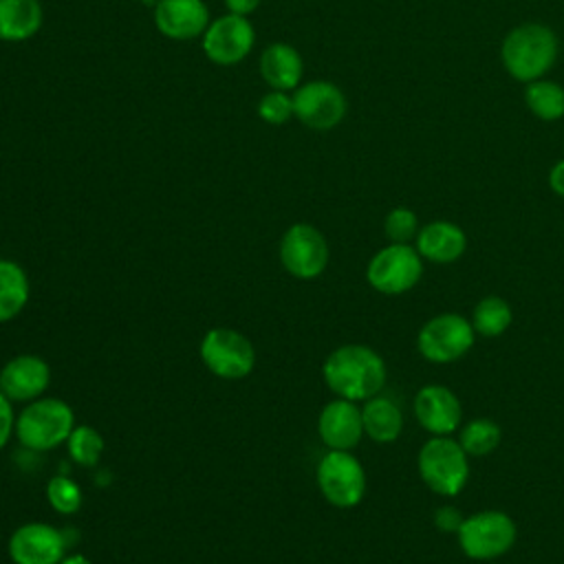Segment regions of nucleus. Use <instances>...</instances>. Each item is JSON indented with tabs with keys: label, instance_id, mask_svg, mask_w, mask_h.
Masks as SVG:
<instances>
[{
	"label": "nucleus",
	"instance_id": "nucleus-1",
	"mask_svg": "<svg viewBox=\"0 0 564 564\" xmlns=\"http://www.w3.org/2000/svg\"><path fill=\"white\" fill-rule=\"evenodd\" d=\"M322 377L333 394L357 403L383 390L388 368L383 357L370 346L344 344L326 357Z\"/></svg>",
	"mask_w": 564,
	"mask_h": 564
},
{
	"label": "nucleus",
	"instance_id": "nucleus-30",
	"mask_svg": "<svg viewBox=\"0 0 564 564\" xmlns=\"http://www.w3.org/2000/svg\"><path fill=\"white\" fill-rule=\"evenodd\" d=\"M463 520H465V516L454 505H441L434 511V527L445 533H458Z\"/></svg>",
	"mask_w": 564,
	"mask_h": 564
},
{
	"label": "nucleus",
	"instance_id": "nucleus-18",
	"mask_svg": "<svg viewBox=\"0 0 564 564\" xmlns=\"http://www.w3.org/2000/svg\"><path fill=\"white\" fill-rule=\"evenodd\" d=\"M414 247L423 260H430L436 264H449L465 253L467 236L452 220H432L419 229L414 238Z\"/></svg>",
	"mask_w": 564,
	"mask_h": 564
},
{
	"label": "nucleus",
	"instance_id": "nucleus-3",
	"mask_svg": "<svg viewBox=\"0 0 564 564\" xmlns=\"http://www.w3.org/2000/svg\"><path fill=\"white\" fill-rule=\"evenodd\" d=\"M75 427L73 408L55 397H40L29 401L15 416L18 441L33 452H48L66 443Z\"/></svg>",
	"mask_w": 564,
	"mask_h": 564
},
{
	"label": "nucleus",
	"instance_id": "nucleus-12",
	"mask_svg": "<svg viewBox=\"0 0 564 564\" xmlns=\"http://www.w3.org/2000/svg\"><path fill=\"white\" fill-rule=\"evenodd\" d=\"M256 44V31L247 15L227 13L209 22L203 33V53L218 66L242 62Z\"/></svg>",
	"mask_w": 564,
	"mask_h": 564
},
{
	"label": "nucleus",
	"instance_id": "nucleus-5",
	"mask_svg": "<svg viewBox=\"0 0 564 564\" xmlns=\"http://www.w3.org/2000/svg\"><path fill=\"white\" fill-rule=\"evenodd\" d=\"M458 546L469 560H496L505 555L518 538L516 522L511 516L498 509H487L471 513L463 520L458 533Z\"/></svg>",
	"mask_w": 564,
	"mask_h": 564
},
{
	"label": "nucleus",
	"instance_id": "nucleus-33",
	"mask_svg": "<svg viewBox=\"0 0 564 564\" xmlns=\"http://www.w3.org/2000/svg\"><path fill=\"white\" fill-rule=\"evenodd\" d=\"M229 13H238V15H249L258 9L260 0H225Z\"/></svg>",
	"mask_w": 564,
	"mask_h": 564
},
{
	"label": "nucleus",
	"instance_id": "nucleus-17",
	"mask_svg": "<svg viewBox=\"0 0 564 564\" xmlns=\"http://www.w3.org/2000/svg\"><path fill=\"white\" fill-rule=\"evenodd\" d=\"M154 24L170 40H194L209 26V11L203 0H159Z\"/></svg>",
	"mask_w": 564,
	"mask_h": 564
},
{
	"label": "nucleus",
	"instance_id": "nucleus-34",
	"mask_svg": "<svg viewBox=\"0 0 564 564\" xmlns=\"http://www.w3.org/2000/svg\"><path fill=\"white\" fill-rule=\"evenodd\" d=\"M59 564H93L86 555H79V553H73V555H64V560Z\"/></svg>",
	"mask_w": 564,
	"mask_h": 564
},
{
	"label": "nucleus",
	"instance_id": "nucleus-32",
	"mask_svg": "<svg viewBox=\"0 0 564 564\" xmlns=\"http://www.w3.org/2000/svg\"><path fill=\"white\" fill-rule=\"evenodd\" d=\"M549 187L564 198V159H560L549 172Z\"/></svg>",
	"mask_w": 564,
	"mask_h": 564
},
{
	"label": "nucleus",
	"instance_id": "nucleus-35",
	"mask_svg": "<svg viewBox=\"0 0 564 564\" xmlns=\"http://www.w3.org/2000/svg\"><path fill=\"white\" fill-rule=\"evenodd\" d=\"M156 2L159 0H143V4H152V7H156Z\"/></svg>",
	"mask_w": 564,
	"mask_h": 564
},
{
	"label": "nucleus",
	"instance_id": "nucleus-23",
	"mask_svg": "<svg viewBox=\"0 0 564 564\" xmlns=\"http://www.w3.org/2000/svg\"><path fill=\"white\" fill-rule=\"evenodd\" d=\"M527 108L542 121H557L564 117V88L551 79L529 82L524 88Z\"/></svg>",
	"mask_w": 564,
	"mask_h": 564
},
{
	"label": "nucleus",
	"instance_id": "nucleus-31",
	"mask_svg": "<svg viewBox=\"0 0 564 564\" xmlns=\"http://www.w3.org/2000/svg\"><path fill=\"white\" fill-rule=\"evenodd\" d=\"M13 432H15V414H13L11 401L0 392V449H4Z\"/></svg>",
	"mask_w": 564,
	"mask_h": 564
},
{
	"label": "nucleus",
	"instance_id": "nucleus-2",
	"mask_svg": "<svg viewBox=\"0 0 564 564\" xmlns=\"http://www.w3.org/2000/svg\"><path fill=\"white\" fill-rule=\"evenodd\" d=\"M560 53L555 31L540 22H524L513 26L500 46L505 70L518 82H535L553 68Z\"/></svg>",
	"mask_w": 564,
	"mask_h": 564
},
{
	"label": "nucleus",
	"instance_id": "nucleus-13",
	"mask_svg": "<svg viewBox=\"0 0 564 564\" xmlns=\"http://www.w3.org/2000/svg\"><path fill=\"white\" fill-rule=\"evenodd\" d=\"M64 555V533L44 522H26L9 538V557L13 564H59Z\"/></svg>",
	"mask_w": 564,
	"mask_h": 564
},
{
	"label": "nucleus",
	"instance_id": "nucleus-9",
	"mask_svg": "<svg viewBox=\"0 0 564 564\" xmlns=\"http://www.w3.org/2000/svg\"><path fill=\"white\" fill-rule=\"evenodd\" d=\"M474 339L476 330L467 317L458 313H441L421 326L416 348L432 364H452L469 352Z\"/></svg>",
	"mask_w": 564,
	"mask_h": 564
},
{
	"label": "nucleus",
	"instance_id": "nucleus-16",
	"mask_svg": "<svg viewBox=\"0 0 564 564\" xmlns=\"http://www.w3.org/2000/svg\"><path fill=\"white\" fill-rule=\"evenodd\" d=\"M317 434L328 449H352L364 436L361 410L341 397L328 401L317 416Z\"/></svg>",
	"mask_w": 564,
	"mask_h": 564
},
{
	"label": "nucleus",
	"instance_id": "nucleus-24",
	"mask_svg": "<svg viewBox=\"0 0 564 564\" xmlns=\"http://www.w3.org/2000/svg\"><path fill=\"white\" fill-rule=\"evenodd\" d=\"M513 313L505 297L487 295L471 311V326L482 337H498L511 326Z\"/></svg>",
	"mask_w": 564,
	"mask_h": 564
},
{
	"label": "nucleus",
	"instance_id": "nucleus-11",
	"mask_svg": "<svg viewBox=\"0 0 564 564\" xmlns=\"http://www.w3.org/2000/svg\"><path fill=\"white\" fill-rule=\"evenodd\" d=\"M293 117L311 130H333L341 123L348 110L341 88L326 79L300 84L293 93Z\"/></svg>",
	"mask_w": 564,
	"mask_h": 564
},
{
	"label": "nucleus",
	"instance_id": "nucleus-14",
	"mask_svg": "<svg viewBox=\"0 0 564 564\" xmlns=\"http://www.w3.org/2000/svg\"><path fill=\"white\" fill-rule=\"evenodd\" d=\"M414 416L432 436H452L463 419L458 397L438 383L423 386L414 397Z\"/></svg>",
	"mask_w": 564,
	"mask_h": 564
},
{
	"label": "nucleus",
	"instance_id": "nucleus-28",
	"mask_svg": "<svg viewBox=\"0 0 564 564\" xmlns=\"http://www.w3.org/2000/svg\"><path fill=\"white\" fill-rule=\"evenodd\" d=\"M419 218L416 214L410 209V207H394L386 214V220H383V231H386V238L390 242H403V245H410V240L416 238L419 234Z\"/></svg>",
	"mask_w": 564,
	"mask_h": 564
},
{
	"label": "nucleus",
	"instance_id": "nucleus-22",
	"mask_svg": "<svg viewBox=\"0 0 564 564\" xmlns=\"http://www.w3.org/2000/svg\"><path fill=\"white\" fill-rule=\"evenodd\" d=\"M29 275L13 262L0 258V324L18 317L29 302Z\"/></svg>",
	"mask_w": 564,
	"mask_h": 564
},
{
	"label": "nucleus",
	"instance_id": "nucleus-6",
	"mask_svg": "<svg viewBox=\"0 0 564 564\" xmlns=\"http://www.w3.org/2000/svg\"><path fill=\"white\" fill-rule=\"evenodd\" d=\"M315 480L326 502L337 509H352L366 496V471L350 449H328L317 463Z\"/></svg>",
	"mask_w": 564,
	"mask_h": 564
},
{
	"label": "nucleus",
	"instance_id": "nucleus-29",
	"mask_svg": "<svg viewBox=\"0 0 564 564\" xmlns=\"http://www.w3.org/2000/svg\"><path fill=\"white\" fill-rule=\"evenodd\" d=\"M258 117L271 126H282L293 117V97L286 90H269L258 101Z\"/></svg>",
	"mask_w": 564,
	"mask_h": 564
},
{
	"label": "nucleus",
	"instance_id": "nucleus-19",
	"mask_svg": "<svg viewBox=\"0 0 564 564\" xmlns=\"http://www.w3.org/2000/svg\"><path fill=\"white\" fill-rule=\"evenodd\" d=\"M302 55L286 42H273L260 55V75L273 90H295L302 82Z\"/></svg>",
	"mask_w": 564,
	"mask_h": 564
},
{
	"label": "nucleus",
	"instance_id": "nucleus-4",
	"mask_svg": "<svg viewBox=\"0 0 564 564\" xmlns=\"http://www.w3.org/2000/svg\"><path fill=\"white\" fill-rule=\"evenodd\" d=\"M421 480L438 496H458L469 480V456L452 436H432L416 456Z\"/></svg>",
	"mask_w": 564,
	"mask_h": 564
},
{
	"label": "nucleus",
	"instance_id": "nucleus-21",
	"mask_svg": "<svg viewBox=\"0 0 564 564\" xmlns=\"http://www.w3.org/2000/svg\"><path fill=\"white\" fill-rule=\"evenodd\" d=\"M364 434H368L375 443H392L403 432V412L390 397H370L361 408Z\"/></svg>",
	"mask_w": 564,
	"mask_h": 564
},
{
	"label": "nucleus",
	"instance_id": "nucleus-15",
	"mask_svg": "<svg viewBox=\"0 0 564 564\" xmlns=\"http://www.w3.org/2000/svg\"><path fill=\"white\" fill-rule=\"evenodd\" d=\"M51 383V368L37 355H18L0 368V392L13 403H29L44 394Z\"/></svg>",
	"mask_w": 564,
	"mask_h": 564
},
{
	"label": "nucleus",
	"instance_id": "nucleus-20",
	"mask_svg": "<svg viewBox=\"0 0 564 564\" xmlns=\"http://www.w3.org/2000/svg\"><path fill=\"white\" fill-rule=\"evenodd\" d=\"M44 22L40 0H0V40L24 42L31 40Z\"/></svg>",
	"mask_w": 564,
	"mask_h": 564
},
{
	"label": "nucleus",
	"instance_id": "nucleus-27",
	"mask_svg": "<svg viewBox=\"0 0 564 564\" xmlns=\"http://www.w3.org/2000/svg\"><path fill=\"white\" fill-rule=\"evenodd\" d=\"M46 500L57 513L70 516L82 507V489L68 476H53L46 485Z\"/></svg>",
	"mask_w": 564,
	"mask_h": 564
},
{
	"label": "nucleus",
	"instance_id": "nucleus-25",
	"mask_svg": "<svg viewBox=\"0 0 564 564\" xmlns=\"http://www.w3.org/2000/svg\"><path fill=\"white\" fill-rule=\"evenodd\" d=\"M502 432L500 425L491 419L478 416L471 419L463 430L458 432V443L467 452V456H487L500 445Z\"/></svg>",
	"mask_w": 564,
	"mask_h": 564
},
{
	"label": "nucleus",
	"instance_id": "nucleus-26",
	"mask_svg": "<svg viewBox=\"0 0 564 564\" xmlns=\"http://www.w3.org/2000/svg\"><path fill=\"white\" fill-rule=\"evenodd\" d=\"M70 458L82 467H95L104 454V436L93 425H75L66 438Z\"/></svg>",
	"mask_w": 564,
	"mask_h": 564
},
{
	"label": "nucleus",
	"instance_id": "nucleus-7",
	"mask_svg": "<svg viewBox=\"0 0 564 564\" xmlns=\"http://www.w3.org/2000/svg\"><path fill=\"white\" fill-rule=\"evenodd\" d=\"M423 278V258L412 245L390 242L379 249L368 267L366 280L368 284L383 295H401L419 284Z\"/></svg>",
	"mask_w": 564,
	"mask_h": 564
},
{
	"label": "nucleus",
	"instance_id": "nucleus-10",
	"mask_svg": "<svg viewBox=\"0 0 564 564\" xmlns=\"http://www.w3.org/2000/svg\"><path fill=\"white\" fill-rule=\"evenodd\" d=\"M328 256L324 234L308 223H295L282 234L280 262L284 271L297 280L319 278L328 264Z\"/></svg>",
	"mask_w": 564,
	"mask_h": 564
},
{
	"label": "nucleus",
	"instance_id": "nucleus-8",
	"mask_svg": "<svg viewBox=\"0 0 564 564\" xmlns=\"http://www.w3.org/2000/svg\"><path fill=\"white\" fill-rule=\"evenodd\" d=\"M200 359L205 368L227 381L245 379L256 366L253 344L227 326L209 328L200 339Z\"/></svg>",
	"mask_w": 564,
	"mask_h": 564
}]
</instances>
